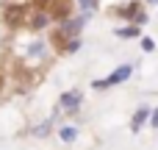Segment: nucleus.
Listing matches in <instances>:
<instances>
[{
  "label": "nucleus",
  "instance_id": "obj_2",
  "mask_svg": "<svg viewBox=\"0 0 158 150\" xmlns=\"http://www.w3.org/2000/svg\"><path fill=\"white\" fill-rule=\"evenodd\" d=\"M22 11H25L22 6H8L3 17H6V22H8V25H17V22H19V17H22Z\"/></svg>",
  "mask_w": 158,
  "mask_h": 150
},
{
  "label": "nucleus",
  "instance_id": "obj_9",
  "mask_svg": "<svg viewBox=\"0 0 158 150\" xmlns=\"http://www.w3.org/2000/svg\"><path fill=\"white\" fill-rule=\"evenodd\" d=\"M81 6H83V8H89V6H92V0H81Z\"/></svg>",
  "mask_w": 158,
  "mask_h": 150
},
{
  "label": "nucleus",
  "instance_id": "obj_5",
  "mask_svg": "<svg viewBox=\"0 0 158 150\" xmlns=\"http://www.w3.org/2000/svg\"><path fill=\"white\" fill-rule=\"evenodd\" d=\"M44 22H47L44 14H36V17H33V28H44Z\"/></svg>",
  "mask_w": 158,
  "mask_h": 150
},
{
  "label": "nucleus",
  "instance_id": "obj_4",
  "mask_svg": "<svg viewBox=\"0 0 158 150\" xmlns=\"http://www.w3.org/2000/svg\"><path fill=\"white\" fill-rule=\"evenodd\" d=\"M147 114H150V111H144V109H142V111L136 114V120H133V131H136V128H139V125L144 122V117H147Z\"/></svg>",
  "mask_w": 158,
  "mask_h": 150
},
{
  "label": "nucleus",
  "instance_id": "obj_7",
  "mask_svg": "<svg viewBox=\"0 0 158 150\" xmlns=\"http://www.w3.org/2000/svg\"><path fill=\"white\" fill-rule=\"evenodd\" d=\"M78 25H81V22H67V25H64V33H75Z\"/></svg>",
  "mask_w": 158,
  "mask_h": 150
},
{
  "label": "nucleus",
  "instance_id": "obj_3",
  "mask_svg": "<svg viewBox=\"0 0 158 150\" xmlns=\"http://www.w3.org/2000/svg\"><path fill=\"white\" fill-rule=\"evenodd\" d=\"M78 103H81L78 95H64V97H61V106H64V109H75Z\"/></svg>",
  "mask_w": 158,
  "mask_h": 150
},
{
  "label": "nucleus",
  "instance_id": "obj_8",
  "mask_svg": "<svg viewBox=\"0 0 158 150\" xmlns=\"http://www.w3.org/2000/svg\"><path fill=\"white\" fill-rule=\"evenodd\" d=\"M142 47L144 50H153V39H142Z\"/></svg>",
  "mask_w": 158,
  "mask_h": 150
},
{
  "label": "nucleus",
  "instance_id": "obj_11",
  "mask_svg": "<svg viewBox=\"0 0 158 150\" xmlns=\"http://www.w3.org/2000/svg\"><path fill=\"white\" fill-rule=\"evenodd\" d=\"M36 3H44V0H36Z\"/></svg>",
  "mask_w": 158,
  "mask_h": 150
},
{
  "label": "nucleus",
  "instance_id": "obj_1",
  "mask_svg": "<svg viewBox=\"0 0 158 150\" xmlns=\"http://www.w3.org/2000/svg\"><path fill=\"white\" fill-rule=\"evenodd\" d=\"M128 75H131V67L125 64V67H119V70H117V72H114V75H111L108 81H97L94 86H97V89H100V86H111V84H119V81H125Z\"/></svg>",
  "mask_w": 158,
  "mask_h": 150
},
{
  "label": "nucleus",
  "instance_id": "obj_6",
  "mask_svg": "<svg viewBox=\"0 0 158 150\" xmlns=\"http://www.w3.org/2000/svg\"><path fill=\"white\" fill-rule=\"evenodd\" d=\"M61 139H64V142H72V139H75V131H72V128H64V131H61Z\"/></svg>",
  "mask_w": 158,
  "mask_h": 150
},
{
  "label": "nucleus",
  "instance_id": "obj_10",
  "mask_svg": "<svg viewBox=\"0 0 158 150\" xmlns=\"http://www.w3.org/2000/svg\"><path fill=\"white\" fill-rule=\"evenodd\" d=\"M153 125H156V128H158V111H156V114H153Z\"/></svg>",
  "mask_w": 158,
  "mask_h": 150
}]
</instances>
